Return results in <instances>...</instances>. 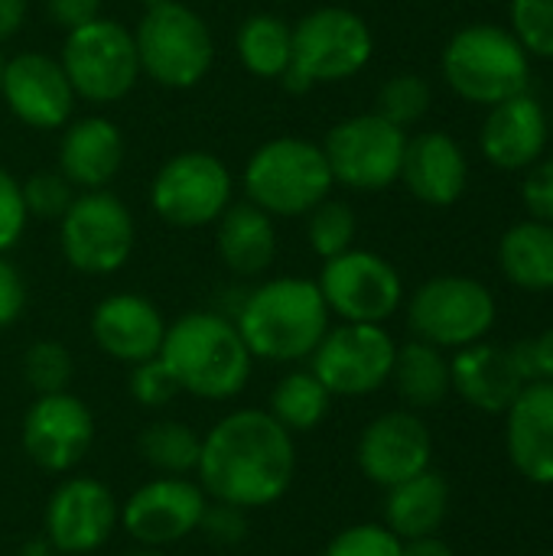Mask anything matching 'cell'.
<instances>
[{
    "label": "cell",
    "mask_w": 553,
    "mask_h": 556,
    "mask_svg": "<svg viewBox=\"0 0 553 556\" xmlns=\"http://www.w3.org/2000/svg\"><path fill=\"white\" fill-rule=\"evenodd\" d=\"M297 476V437L287 433L264 407H238L202 433L196 482L209 502L241 511L277 505Z\"/></svg>",
    "instance_id": "obj_1"
},
{
    "label": "cell",
    "mask_w": 553,
    "mask_h": 556,
    "mask_svg": "<svg viewBox=\"0 0 553 556\" xmlns=\"http://www.w3.org/2000/svg\"><path fill=\"white\" fill-rule=\"evenodd\" d=\"M254 362L297 365L310 362L329 332V306L310 277H274L257 283L231 316Z\"/></svg>",
    "instance_id": "obj_2"
},
{
    "label": "cell",
    "mask_w": 553,
    "mask_h": 556,
    "mask_svg": "<svg viewBox=\"0 0 553 556\" xmlns=\"http://www.w3.org/2000/svg\"><path fill=\"white\" fill-rule=\"evenodd\" d=\"M160 358L173 371L179 391L199 401H235L254 371V355L235 319L215 309H192L173 319Z\"/></svg>",
    "instance_id": "obj_3"
},
{
    "label": "cell",
    "mask_w": 553,
    "mask_h": 556,
    "mask_svg": "<svg viewBox=\"0 0 553 556\" xmlns=\"http://www.w3.org/2000/svg\"><path fill=\"white\" fill-rule=\"evenodd\" d=\"M244 195L271 218H303L332 192V173L319 143L274 137L244 163Z\"/></svg>",
    "instance_id": "obj_4"
},
{
    "label": "cell",
    "mask_w": 553,
    "mask_h": 556,
    "mask_svg": "<svg viewBox=\"0 0 553 556\" xmlns=\"http://www.w3.org/2000/svg\"><path fill=\"white\" fill-rule=\"evenodd\" d=\"M375 52L372 26L345 7H319L293 23V59L280 85L303 94L316 85L355 78Z\"/></svg>",
    "instance_id": "obj_5"
},
{
    "label": "cell",
    "mask_w": 553,
    "mask_h": 556,
    "mask_svg": "<svg viewBox=\"0 0 553 556\" xmlns=\"http://www.w3.org/2000/svg\"><path fill=\"white\" fill-rule=\"evenodd\" d=\"M443 78L469 104H499L528 91L531 55L495 23H469L443 49Z\"/></svg>",
    "instance_id": "obj_6"
},
{
    "label": "cell",
    "mask_w": 553,
    "mask_h": 556,
    "mask_svg": "<svg viewBox=\"0 0 553 556\" xmlns=\"http://www.w3.org/2000/svg\"><path fill=\"white\" fill-rule=\"evenodd\" d=\"M140 75L163 88H196L215 62V42L209 23L183 0H163L143 7L134 29Z\"/></svg>",
    "instance_id": "obj_7"
},
{
    "label": "cell",
    "mask_w": 553,
    "mask_h": 556,
    "mask_svg": "<svg viewBox=\"0 0 553 556\" xmlns=\"http://www.w3.org/2000/svg\"><path fill=\"white\" fill-rule=\"evenodd\" d=\"M59 62L75 94L88 104L124 101L140 78L134 33L121 20H111V16H98L65 33Z\"/></svg>",
    "instance_id": "obj_8"
},
{
    "label": "cell",
    "mask_w": 553,
    "mask_h": 556,
    "mask_svg": "<svg viewBox=\"0 0 553 556\" xmlns=\"http://www.w3.org/2000/svg\"><path fill=\"white\" fill-rule=\"evenodd\" d=\"M495 296L486 283L463 274L424 280L407 300V326L414 339L437 349H466L482 342L495 326Z\"/></svg>",
    "instance_id": "obj_9"
},
{
    "label": "cell",
    "mask_w": 553,
    "mask_h": 556,
    "mask_svg": "<svg viewBox=\"0 0 553 556\" xmlns=\"http://www.w3.org/2000/svg\"><path fill=\"white\" fill-rule=\"evenodd\" d=\"M59 248L65 264L85 277L117 274L137 248L134 215L108 189L78 192L59 218Z\"/></svg>",
    "instance_id": "obj_10"
},
{
    "label": "cell",
    "mask_w": 553,
    "mask_h": 556,
    "mask_svg": "<svg viewBox=\"0 0 553 556\" xmlns=\"http://www.w3.org/2000/svg\"><path fill=\"white\" fill-rule=\"evenodd\" d=\"M231 202V169L209 150L169 156L150 182V208L173 228H209Z\"/></svg>",
    "instance_id": "obj_11"
},
{
    "label": "cell",
    "mask_w": 553,
    "mask_h": 556,
    "mask_svg": "<svg viewBox=\"0 0 553 556\" xmlns=\"http://www.w3.org/2000/svg\"><path fill=\"white\" fill-rule=\"evenodd\" d=\"M319 147L326 153L332 182L355 192H381L401 179L407 130L372 111L339 121Z\"/></svg>",
    "instance_id": "obj_12"
},
{
    "label": "cell",
    "mask_w": 553,
    "mask_h": 556,
    "mask_svg": "<svg viewBox=\"0 0 553 556\" xmlns=\"http://www.w3.org/2000/svg\"><path fill=\"white\" fill-rule=\"evenodd\" d=\"M394 352L398 342L385 326L339 323L329 326L310 355V371L326 384L332 397H368L391 381Z\"/></svg>",
    "instance_id": "obj_13"
},
{
    "label": "cell",
    "mask_w": 553,
    "mask_h": 556,
    "mask_svg": "<svg viewBox=\"0 0 553 556\" xmlns=\"http://www.w3.org/2000/svg\"><path fill=\"white\" fill-rule=\"evenodd\" d=\"M316 287L329 313L342 323L385 326L404 303V283L394 264L362 248H349L323 261Z\"/></svg>",
    "instance_id": "obj_14"
},
{
    "label": "cell",
    "mask_w": 553,
    "mask_h": 556,
    "mask_svg": "<svg viewBox=\"0 0 553 556\" xmlns=\"http://www.w3.org/2000/svg\"><path fill=\"white\" fill-rule=\"evenodd\" d=\"M205 505L196 476H153L121 502V528L137 547L166 551L199 534Z\"/></svg>",
    "instance_id": "obj_15"
},
{
    "label": "cell",
    "mask_w": 553,
    "mask_h": 556,
    "mask_svg": "<svg viewBox=\"0 0 553 556\" xmlns=\"http://www.w3.org/2000/svg\"><path fill=\"white\" fill-rule=\"evenodd\" d=\"M95 414L91 407L68 394H39L20 424V443L29 463L49 476H72L95 446Z\"/></svg>",
    "instance_id": "obj_16"
},
{
    "label": "cell",
    "mask_w": 553,
    "mask_h": 556,
    "mask_svg": "<svg viewBox=\"0 0 553 556\" xmlns=\"http://www.w3.org/2000/svg\"><path fill=\"white\" fill-rule=\"evenodd\" d=\"M121 528V502L95 476H68L59 482L42 511V538L62 556L101 551Z\"/></svg>",
    "instance_id": "obj_17"
},
{
    "label": "cell",
    "mask_w": 553,
    "mask_h": 556,
    "mask_svg": "<svg viewBox=\"0 0 553 556\" xmlns=\"http://www.w3.org/2000/svg\"><path fill=\"white\" fill-rule=\"evenodd\" d=\"M355 463L362 476L378 485L391 489L430 469L433 463V437L430 427L417 410H388L365 424L355 443Z\"/></svg>",
    "instance_id": "obj_18"
},
{
    "label": "cell",
    "mask_w": 553,
    "mask_h": 556,
    "mask_svg": "<svg viewBox=\"0 0 553 556\" xmlns=\"http://www.w3.org/2000/svg\"><path fill=\"white\" fill-rule=\"evenodd\" d=\"M0 98L29 130H62L78 101L62 62L36 49L3 62Z\"/></svg>",
    "instance_id": "obj_19"
},
{
    "label": "cell",
    "mask_w": 553,
    "mask_h": 556,
    "mask_svg": "<svg viewBox=\"0 0 553 556\" xmlns=\"http://www.w3.org/2000/svg\"><path fill=\"white\" fill-rule=\"evenodd\" d=\"M166 326L160 306L140 293H111L91 309L95 345L127 368L160 355Z\"/></svg>",
    "instance_id": "obj_20"
},
{
    "label": "cell",
    "mask_w": 553,
    "mask_h": 556,
    "mask_svg": "<svg viewBox=\"0 0 553 556\" xmlns=\"http://www.w3.org/2000/svg\"><path fill=\"white\" fill-rule=\"evenodd\" d=\"M548 140H551L548 111L528 91L492 104L479 134V147L486 160L508 173L535 166L544 156Z\"/></svg>",
    "instance_id": "obj_21"
},
{
    "label": "cell",
    "mask_w": 553,
    "mask_h": 556,
    "mask_svg": "<svg viewBox=\"0 0 553 556\" xmlns=\"http://www.w3.org/2000/svg\"><path fill=\"white\" fill-rule=\"evenodd\" d=\"M450 381L453 391L482 414H505L528 384L515 352L486 339L456 349L450 358Z\"/></svg>",
    "instance_id": "obj_22"
},
{
    "label": "cell",
    "mask_w": 553,
    "mask_h": 556,
    "mask_svg": "<svg viewBox=\"0 0 553 556\" xmlns=\"http://www.w3.org/2000/svg\"><path fill=\"white\" fill-rule=\"evenodd\" d=\"M512 466L535 485H553V381H528L505 410Z\"/></svg>",
    "instance_id": "obj_23"
},
{
    "label": "cell",
    "mask_w": 553,
    "mask_h": 556,
    "mask_svg": "<svg viewBox=\"0 0 553 556\" xmlns=\"http://www.w3.org/2000/svg\"><path fill=\"white\" fill-rule=\"evenodd\" d=\"M469 179V163L463 147L443 130H424L407 137L401 182L411 195L430 208H450L463 199Z\"/></svg>",
    "instance_id": "obj_24"
},
{
    "label": "cell",
    "mask_w": 553,
    "mask_h": 556,
    "mask_svg": "<svg viewBox=\"0 0 553 556\" xmlns=\"http://www.w3.org/2000/svg\"><path fill=\"white\" fill-rule=\"evenodd\" d=\"M124 134L114 121L88 114L68 121L59 140V173L81 192L108 189L124 166Z\"/></svg>",
    "instance_id": "obj_25"
},
{
    "label": "cell",
    "mask_w": 553,
    "mask_h": 556,
    "mask_svg": "<svg viewBox=\"0 0 553 556\" xmlns=\"http://www.w3.org/2000/svg\"><path fill=\"white\" fill-rule=\"evenodd\" d=\"M215 248H218L222 264L235 277H244V280L261 277L271 270L277 257L274 218L248 199L231 202L215 222Z\"/></svg>",
    "instance_id": "obj_26"
},
{
    "label": "cell",
    "mask_w": 553,
    "mask_h": 556,
    "mask_svg": "<svg viewBox=\"0 0 553 556\" xmlns=\"http://www.w3.org/2000/svg\"><path fill=\"white\" fill-rule=\"evenodd\" d=\"M385 528L398 534L401 541L430 538L440 534L447 515H450V482L427 469L407 482H398L385 489Z\"/></svg>",
    "instance_id": "obj_27"
},
{
    "label": "cell",
    "mask_w": 553,
    "mask_h": 556,
    "mask_svg": "<svg viewBox=\"0 0 553 556\" xmlns=\"http://www.w3.org/2000/svg\"><path fill=\"white\" fill-rule=\"evenodd\" d=\"M388 384H394V391L407 410L420 414V410L440 407L453 394L450 358L443 355V349L420 342V339H411V342L398 345Z\"/></svg>",
    "instance_id": "obj_28"
},
{
    "label": "cell",
    "mask_w": 553,
    "mask_h": 556,
    "mask_svg": "<svg viewBox=\"0 0 553 556\" xmlns=\"http://www.w3.org/2000/svg\"><path fill=\"white\" fill-rule=\"evenodd\" d=\"M499 267L518 290H553V225L538 218L512 225L499 241Z\"/></svg>",
    "instance_id": "obj_29"
},
{
    "label": "cell",
    "mask_w": 553,
    "mask_h": 556,
    "mask_svg": "<svg viewBox=\"0 0 553 556\" xmlns=\"http://www.w3.org/2000/svg\"><path fill=\"white\" fill-rule=\"evenodd\" d=\"M235 49L244 72L264 81H280L293 59V26L277 13H254L238 26Z\"/></svg>",
    "instance_id": "obj_30"
},
{
    "label": "cell",
    "mask_w": 553,
    "mask_h": 556,
    "mask_svg": "<svg viewBox=\"0 0 553 556\" xmlns=\"http://www.w3.org/2000/svg\"><path fill=\"white\" fill-rule=\"evenodd\" d=\"M329 410H332V394L310 368L287 371L274 384L271 401H267V414L293 437L319 430Z\"/></svg>",
    "instance_id": "obj_31"
},
{
    "label": "cell",
    "mask_w": 553,
    "mask_h": 556,
    "mask_svg": "<svg viewBox=\"0 0 553 556\" xmlns=\"http://www.w3.org/2000/svg\"><path fill=\"white\" fill-rule=\"evenodd\" d=\"M137 453L153 476H196L202 456V433L183 420H153L137 437Z\"/></svg>",
    "instance_id": "obj_32"
},
{
    "label": "cell",
    "mask_w": 553,
    "mask_h": 556,
    "mask_svg": "<svg viewBox=\"0 0 553 556\" xmlns=\"http://www.w3.org/2000/svg\"><path fill=\"white\" fill-rule=\"evenodd\" d=\"M306 218V241L313 248V254H319L323 261L355 248V235H359V218L352 212V205L339 202V199H323Z\"/></svg>",
    "instance_id": "obj_33"
},
{
    "label": "cell",
    "mask_w": 553,
    "mask_h": 556,
    "mask_svg": "<svg viewBox=\"0 0 553 556\" xmlns=\"http://www.w3.org/2000/svg\"><path fill=\"white\" fill-rule=\"evenodd\" d=\"M430 98H433V91H430L427 78H420L414 72H401L381 85V91L375 98V114L385 117L388 124L407 130L430 111Z\"/></svg>",
    "instance_id": "obj_34"
},
{
    "label": "cell",
    "mask_w": 553,
    "mask_h": 556,
    "mask_svg": "<svg viewBox=\"0 0 553 556\" xmlns=\"http://www.w3.org/2000/svg\"><path fill=\"white\" fill-rule=\"evenodd\" d=\"M75 375L72 352L55 339H39L23 352V381L33 388V394H59L68 391Z\"/></svg>",
    "instance_id": "obj_35"
},
{
    "label": "cell",
    "mask_w": 553,
    "mask_h": 556,
    "mask_svg": "<svg viewBox=\"0 0 553 556\" xmlns=\"http://www.w3.org/2000/svg\"><path fill=\"white\" fill-rule=\"evenodd\" d=\"M20 192H23L26 215L42 222H59L75 202V186L59 169H39L20 179Z\"/></svg>",
    "instance_id": "obj_36"
},
{
    "label": "cell",
    "mask_w": 553,
    "mask_h": 556,
    "mask_svg": "<svg viewBox=\"0 0 553 556\" xmlns=\"http://www.w3.org/2000/svg\"><path fill=\"white\" fill-rule=\"evenodd\" d=\"M512 33L528 55L553 59V0H512Z\"/></svg>",
    "instance_id": "obj_37"
},
{
    "label": "cell",
    "mask_w": 553,
    "mask_h": 556,
    "mask_svg": "<svg viewBox=\"0 0 553 556\" xmlns=\"http://www.w3.org/2000/svg\"><path fill=\"white\" fill-rule=\"evenodd\" d=\"M127 394L147 407V410H163L169 407L183 391L173 378V371L163 365V358H147L140 365H130V378H127Z\"/></svg>",
    "instance_id": "obj_38"
},
{
    "label": "cell",
    "mask_w": 553,
    "mask_h": 556,
    "mask_svg": "<svg viewBox=\"0 0 553 556\" xmlns=\"http://www.w3.org/2000/svg\"><path fill=\"white\" fill-rule=\"evenodd\" d=\"M323 556H401V538L391 534L385 525L362 521L332 534Z\"/></svg>",
    "instance_id": "obj_39"
},
{
    "label": "cell",
    "mask_w": 553,
    "mask_h": 556,
    "mask_svg": "<svg viewBox=\"0 0 553 556\" xmlns=\"http://www.w3.org/2000/svg\"><path fill=\"white\" fill-rule=\"evenodd\" d=\"M26 205H23V192H20V179L0 166V257L7 251H13L26 231Z\"/></svg>",
    "instance_id": "obj_40"
},
{
    "label": "cell",
    "mask_w": 553,
    "mask_h": 556,
    "mask_svg": "<svg viewBox=\"0 0 553 556\" xmlns=\"http://www.w3.org/2000/svg\"><path fill=\"white\" fill-rule=\"evenodd\" d=\"M199 534H205V541L215 547H238L248 538V511L225 502H209Z\"/></svg>",
    "instance_id": "obj_41"
},
{
    "label": "cell",
    "mask_w": 553,
    "mask_h": 556,
    "mask_svg": "<svg viewBox=\"0 0 553 556\" xmlns=\"http://www.w3.org/2000/svg\"><path fill=\"white\" fill-rule=\"evenodd\" d=\"M521 199L531 218L553 225V156H541L535 166H528V176L521 182Z\"/></svg>",
    "instance_id": "obj_42"
},
{
    "label": "cell",
    "mask_w": 553,
    "mask_h": 556,
    "mask_svg": "<svg viewBox=\"0 0 553 556\" xmlns=\"http://www.w3.org/2000/svg\"><path fill=\"white\" fill-rule=\"evenodd\" d=\"M26 300H29L26 280H23L20 267L10 264L7 254H3L0 257V329H10L23 316Z\"/></svg>",
    "instance_id": "obj_43"
},
{
    "label": "cell",
    "mask_w": 553,
    "mask_h": 556,
    "mask_svg": "<svg viewBox=\"0 0 553 556\" xmlns=\"http://www.w3.org/2000/svg\"><path fill=\"white\" fill-rule=\"evenodd\" d=\"M42 7H46V16L65 33L101 16V0H42Z\"/></svg>",
    "instance_id": "obj_44"
},
{
    "label": "cell",
    "mask_w": 553,
    "mask_h": 556,
    "mask_svg": "<svg viewBox=\"0 0 553 556\" xmlns=\"http://www.w3.org/2000/svg\"><path fill=\"white\" fill-rule=\"evenodd\" d=\"M29 13V0H0V42L13 39Z\"/></svg>",
    "instance_id": "obj_45"
},
{
    "label": "cell",
    "mask_w": 553,
    "mask_h": 556,
    "mask_svg": "<svg viewBox=\"0 0 553 556\" xmlns=\"http://www.w3.org/2000/svg\"><path fill=\"white\" fill-rule=\"evenodd\" d=\"M401 556H456V554H453V547H450L440 534H430V538L401 541Z\"/></svg>",
    "instance_id": "obj_46"
},
{
    "label": "cell",
    "mask_w": 553,
    "mask_h": 556,
    "mask_svg": "<svg viewBox=\"0 0 553 556\" xmlns=\"http://www.w3.org/2000/svg\"><path fill=\"white\" fill-rule=\"evenodd\" d=\"M535 345V362H538V378L553 381V326H548L538 339H531Z\"/></svg>",
    "instance_id": "obj_47"
},
{
    "label": "cell",
    "mask_w": 553,
    "mask_h": 556,
    "mask_svg": "<svg viewBox=\"0 0 553 556\" xmlns=\"http://www.w3.org/2000/svg\"><path fill=\"white\" fill-rule=\"evenodd\" d=\"M20 556H59L52 551V544L39 534V538H33V541H26L23 547H20Z\"/></svg>",
    "instance_id": "obj_48"
},
{
    "label": "cell",
    "mask_w": 553,
    "mask_h": 556,
    "mask_svg": "<svg viewBox=\"0 0 553 556\" xmlns=\"http://www.w3.org/2000/svg\"><path fill=\"white\" fill-rule=\"evenodd\" d=\"M124 556H169L166 551H156V547H137V551H130V554Z\"/></svg>",
    "instance_id": "obj_49"
},
{
    "label": "cell",
    "mask_w": 553,
    "mask_h": 556,
    "mask_svg": "<svg viewBox=\"0 0 553 556\" xmlns=\"http://www.w3.org/2000/svg\"><path fill=\"white\" fill-rule=\"evenodd\" d=\"M143 7H153V3H163V0H140Z\"/></svg>",
    "instance_id": "obj_50"
},
{
    "label": "cell",
    "mask_w": 553,
    "mask_h": 556,
    "mask_svg": "<svg viewBox=\"0 0 553 556\" xmlns=\"http://www.w3.org/2000/svg\"><path fill=\"white\" fill-rule=\"evenodd\" d=\"M0 81H3V55H0Z\"/></svg>",
    "instance_id": "obj_51"
},
{
    "label": "cell",
    "mask_w": 553,
    "mask_h": 556,
    "mask_svg": "<svg viewBox=\"0 0 553 556\" xmlns=\"http://www.w3.org/2000/svg\"><path fill=\"white\" fill-rule=\"evenodd\" d=\"M548 121H551V137H553V111H551V114H548Z\"/></svg>",
    "instance_id": "obj_52"
},
{
    "label": "cell",
    "mask_w": 553,
    "mask_h": 556,
    "mask_svg": "<svg viewBox=\"0 0 553 556\" xmlns=\"http://www.w3.org/2000/svg\"><path fill=\"white\" fill-rule=\"evenodd\" d=\"M544 556H553V554H544Z\"/></svg>",
    "instance_id": "obj_53"
}]
</instances>
